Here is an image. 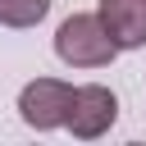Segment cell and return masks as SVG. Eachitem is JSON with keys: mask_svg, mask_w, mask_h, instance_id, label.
I'll use <instances>...</instances> for the list:
<instances>
[{"mask_svg": "<svg viewBox=\"0 0 146 146\" xmlns=\"http://www.w3.org/2000/svg\"><path fill=\"white\" fill-rule=\"evenodd\" d=\"M55 55L68 68H105V64H114L119 46L110 41V32L96 14H68L55 32Z\"/></svg>", "mask_w": 146, "mask_h": 146, "instance_id": "cell-1", "label": "cell"}, {"mask_svg": "<svg viewBox=\"0 0 146 146\" xmlns=\"http://www.w3.org/2000/svg\"><path fill=\"white\" fill-rule=\"evenodd\" d=\"M119 119V96L100 82H87V87H73V100H68V114H64V128L82 141H96L114 128Z\"/></svg>", "mask_w": 146, "mask_h": 146, "instance_id": "cell-2", "label": "cell"}, {"mask_svg": "<svg viewBox=\"0 0 146 146\" xmlns=\"http://www.w3.org/2000/svg\"><path fill=\"white\" fill-rule=\"evenodd\" d=\"M50 14V0H0V23L5 27H36Z\"/></svg>", "mask_w": 146, "mask_h": 146, "instance_id": "cell-5", "label": "cell"}, {"mask_svg": "<svg viewBox=\"0 0 146 146\" xmlns=\"http://www.w3.org/2000/svg\"><path fill=\"white\" fill-rule=\"evenodd\" d=\"M68 100H73V87L68 82H59V78H32L18 91V114H23L27 128L50 132V128H64Z\"/></svg>", "mask_w": 146, "mask_h": 146, "instance_id": "cell-3", "label": "cell"}, {"mask_svg": "<svg viewBox=\"0 0 146 146\" xmlns=\"http://www.w3.org/2000/svg\"><path fill=\"white\" fill-rule=\"evenodd\" d=\"M96 18L105 23V32L119 50H141L146 46V0H100Z\"/></svg>", "mask_w": 146, "mask_h": 146, "instance_id": "cell-4", "label": "cell"}]
</instances>
